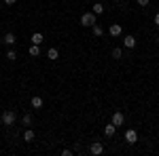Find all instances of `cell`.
Listing matches in <instances>:
<instances>
[{"label": "cell", "mask_w": 159, "mask_h": 156, "mask_svg": "<svg viewBox=\"0 0 159 156\" xmlns=\"http://www.w3.org/2000/svg\"><path fill=\"white\" fill-rule=\"evenodd\" d=\"M98 23V19H96V13H83V17H81V25H85V27H91V25Z\"/></svg>", "instance_id": "1"}, {"label": "cell", "mask_w": 159, "mask_h": 156, "mask_svg": "<svg viewBox=\"0 0 159 156\" xmlns=\"http://www.w3.org/2000/svg\"><path fill=\"white\" fill-rule=\"evenodd\" d=\"M2 124L4 127H13L15 124V112H11V110L2 112Z\"/></svg>", "instance_id": "2"}, {"label": "cell", "mask_w": 159, "mask_h": 156, "mask_svg": "<svg viewBox=\"0 0 159 156\" xmlns=\"http://www.w3.org/2000/svg\"><path fill=\"white\" fill-rule=\"evenodd\" d=\"M110 122H112L115 127H123V124H125V114H123V112H115Z\"/></svg>", "instance_id": "3"}, {"label": "cell", "mask_w": 159, "mask_h": 156, "mask_svg": "<svg viewBox=\"0 0 159 156\" xmlns=\"http://www.w3.org/2000/svg\"><path fill=\"white\" fill-rule=\"evenodd\" d=\"M125 141L129 145H134L136 141H138V133H136L134 129H127V131H125Z\"/></svg>", "instance_id": "4"}, {"label": "cell", "mask_w": 159, "mask_h": 156, "mask_svg": "<svg viewBox=\"0 0 159 156\" xmlns=\"http://www.w3.org/2000/svg\"><path fill=\"white\" fill-rule=\"evenodd\" d=\"M89 152H91L93 156H100L102 152H104V145L100 144V141H93V144L89 145Z\"/></svg>", "instance_id": "5"}, {"label": "cell", "mask_w": 159, "mask_h": 156, "mask_svg": "<svg viewBox=\"0 0 159 156\" xmlns=\"http://www.w3.org/2000/svg\"><path fill=\"white\" fill-rule=\"evenodd\" d=\"M2 42H4V44H9V47H13V44L17 42V38H15V34H13V32H7V34H4V38H2Z\"/></svg>", "instance_id": "6"}, {"label": "cell", "mask_w": 159, "mask_h": 156, "mask_svg": "<svg viewBox=\"0 0 159 156\" xmlns=\"http://www.w3.org/2000/svg\"><path fill=\"white\" fill-rule=\"evenodd\" d=\"M123 44H125V48H134V47H136V38L127 34V36L123 38Z\"/></svg>", "instance_id": "7"}, {"label": "cell", "mask_w": 159, "mask_h": 156, "mask_svg": "<svg viewBox=\"0 0 159 156\" xmlns=\"http://www.w3.org/2000/svg\"><path fill=\"white\" fill-rule=\"evenodd\" d=\"M108 34H110V36H121V25H119V23H112L108 27Z\"/></svg>", "instance_id": "8"}, {"label": "cell", "mask_w": 159, "mask_h": 156, "mask_svg": "<svg viewBox=\"0 0 159 156\" xmlns=\"http://www.w3.org/2000/svg\"><path fill=\"white\" fill-rule=\"evenodd\" d=\"M47 57H49L51 61H57V57H60V53H57V48H55V47H51L49 51H47Z\"/></svg>", "instance_id": "9"}, {"label": "cell", "mask_w": 159, "mask_h": 156, "mask_svg": "<svg viewBox=\"0 0 159 156\" xmlns=\"http://www.w3.org/2000/svg\"><path fill=\"white\" fill-rule=\"evenodd\" d=\"M115 131H117V127H115V124H112V122H110V124H106V127H104V135H106V137H112V135H115Z\"/></svg>", "instance_id": "10"}, {"label": "cell", "mask_w": 159, "mask_h": 156, "mask_svg": "<svg viewBox=\"0 0 159 156\" xmlns=\"http://www.w3.org/2000/svg\"><path fill=\"white\" fill-rule=\"evenodd\" d=\"M30 103H32V108H34V110H40V108H43V97H32Z\"/></svg>", "instance_id": "11"}, {"label": "cell", "mask_w": 159, "mask_h": 156, "mask_svg": "<svg viewBox=\"0 0 159 156\" xmlns=\"http://www.w3.org/2000/svg\"><path fill=\"white\" fill-rule=\"evenodd\" d=\"M30 40H32V44H40V42L45 40V36H43L40 32H36V34H32V38H30Z\"/></svg>", "instance_id": "12"}, {"label": "cell", "mask_w": 159, "mask_h": 156, "mask_svg": "<svg viewBox=\"0 0 159 156\" xmlns=\"http://www.w3.org/2000/svg\"><path fill=\"white\" fill-rule=\"evenodd\" d=\"M91 11L96 13V15H102V13H104V4H102V2H96V4H93V9H91Z\"/></svg>", "instance_id": "13"}, {"label": "cell", "mask_w": 159, "mask_h": 156, "mask_svg": "<svg viewBox=\"0 0 159 156\" xmlns=\"http://www.w3.org/2000/svg\"><path fill=\"white\" fill-rule=\"evenodd\" d=\"M91 32H93V36H102V34H104V30H102V25H91Z\"/></svg>", "instance_id": "14"}, {"label": "cell", "mask_w": 159, "mask_h": 156, "mask_svg": "<svg viewBox=\"0 0 159 156\" xmlns=\"http://www.w3.org/2000/svg\"><path fill=\"white\" fill-rule=\"evenodd\" d=\"M32 139H34V131H30V129L24 131V141H32Z\"/></svg>", "instance_id": "15"}, {"label": "cell", "mask_w": 159, "mask_h": 156, "mask_svg": "<svg viewBox=\"0 0 159 156\" xmlns=\"http://www.w3.org/2000/svg\"><path fill=\"white\" fill-rule=\"evenodd\" d=\"M110 55H112V59H121V57H123V51H121V48H112V53H110Z\"/></svg>", "instance_id": "16"}, {"label": "cell", "mask_w": 159, "mask_h": 156, "mask_svg": "<svg viewBox=\"0 0 159 156\" xmlns=\"http://www.w3.org/2000/svg\"><path fill=\"white\" fill-rule=\"evenodd\" d=\"M38 53H40V48H38V44H32V47H30V55H32V57H36Z\"/></svg>", "instance_id": "17"}, {"label": "cell", "mask_w": 159, "mask_h": 156, "mask_svg": "<svg viewBox=\"0 0 159 156\" xmlns=\"http://www.w3.org/2000/svg\"><path fill=\"white\" fill-rule=\"evenodd\" d=\"M7 59H9V61H15V59H17V53H15L13 48H11V51H7Z\"/></svg>", "instance_id": "18"}, {"label": "cell", "mask_w": 159, "mask_h": 156, "mask_svg": "<svg viewBox=\"0 0 159 156\" xmlns=\"http://www.w3.org/2000/svg\"><path fill=\"white\" fill-rule=\"evenodd\" d=\"M32 122V116L30 114H24V124H30Z\"/></svg>", "instance_id": "19"}, {"label": "cell", "mask_w": 159, "mask_h": 156, "mask_svg": "<svg viewBox=\"0 0 159 156\" xmlns=\"http://www.w3.org/2000/svg\"><path fill=\"white\" fill-rule=\"evenodd\" d=\"M138 4H140V6H147V4H148V0H138Z\"/></svg>", "instance_id": "20"}, {"label": "cell", "mask_w": 159, "mask_h": 156, "mask_svg": "<svg viewBox=\"0 0 159 156\" xmlns=\"http://www.w3.org/2000/svg\"><path fill=\"white\" fill-rule=\"evenodd\" d=\"M17 0H4V4H15Z\"/></svg>", "instance_id": "21"}, {"label": "cell", "mask_w": 159, "mask_h": 156, "mask_svg": "<svg viewBox=\"0 0 159 156\" xmlns=\"http://www.w3.org/2000/svg\"><path fill=\"white\" fill-rule=\"evenodd\" d=\"M153 21H155V23L159 25V13H157V15H155V19H153Z\"/></svg>", "instance_id": "22"}, {"label": "cell", "mask_w": 159, "mask_h": 156, "mask_svg": "<svg viewBox=\"0 0 159 156\" xmlns=\"http://www.w3.org/2000/svg\"><path fill=\"white\" fill-rule=\"evenodd\" d=\"M157 42H159V38H157Z\"/></svg>", "instance_id": "23"}, {"label": "cell", "mask_w": 159, "mask_h": 156, "mask_svg": "<svg viewBox=\"0 0 159 156\" xmlns=\"http://www.w3.org/2000/svg\"><path fill=\"white\" fill-rule=\"evenodd\" d=\"M117 2H119V0H117Z\"/></svg>", "instance_id": "24"}]
</instances>
